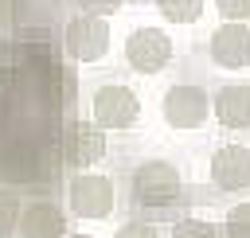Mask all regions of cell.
Segmentation results:
<instances>
[{
  "instance_id": "cell-1",
  "label": "cell",
  "mask_w": 250,
  "mask_h": 238,
  "mask_svg": "<svg viewBox=\"0 0 250 238\" xmlns=\"http://www.w3.org/2000/svg\"><path fill=\"white\" fill-rule=\"evenodd\" d=\"M51 176H55V156L47 137H31V133L0 137V183L20 187V183H43Z\"/></svg>"
},
{
  "instance_id": "cell-6",
  "label": "cell",
  "mask_w": 250,
  "mask_h": 238,
  "mask_svg": "<svg viewBox=\"0 0 250 238\" xmlns=\"http://www.w3.org/2000/svg\"><path fill=\"white\" fill-rule=\"evenodd\" d=\"M160 109H164V121H168L172 129H199V125L211 117V98H207V90L195 86V82H176V86L164 90Z\"/></svg>"
},
{
  "instance_id": "cell-3",
  "label": "cell",
  "mask_w": 250,
  "mask_h": 238,
  "mask_svg": "<svg viewBox=\"0 0 250 238\" xmlns=\"http://www.w3.org/2000/svg\"><path fill=\"white\" fill-rule=\"evenodd\" d=\"M62 51L74 62H98L109 51V20L105 16H74L62 27Z\"/></svg>"
},
{
  "instance_id": "cell-9",
  "label": "cell",
  "mask_w": 250,
  "mask_h": 238,
  "mask_svg": "<svg viewBox=\"0 0 250 238\" xmlns=\"http://www.w3.org/2000/svg\"><path fill=\"white\" fill-rule=\"evenodd\" d=\"M16 234L20 238H66V211L51 199H31L20 207L16 218Z\"/></svg>"
},
{
  "instance_id": "cell-19",
  "label": "cell",
  "mask_w": 250,
  "mask_h": 238,
  "mask_svg": "<svg viewBox=\"0 0 250 238\" xmlns=\"http://www.w3.org/2000/svg\"><path fill=\"white\" fill-rule=\"evenodd\" d=\"M113 238H160V234H156V226H152V222L133 218V222H121V226L113 230Z\"/></svg>"
},
{
  "instance_id": "cell-16",
  "label": "cell",
  "mask_w": 250,
  "mask_h": 238,
  "mask_svg": "<svg viewBox=\"0 0 250 238\" xmlns=\"http://www.w3.org/2000/svg\"><path fill=\"white\" fill-rule=\"evenodd\" d=\"M20 195L12 191V187H0V238L4 234H12L16 230V218H20Z\"/></svg>"
},
{
  "instance_id": "cell-10",
  "label": "cell",
  "mask_w": 250,
  "mask_h": 238,
  "mask_svg": "<svg viewBox=\"0 0 250 238\" xmlns=\"http://www.w3.org/2000/svg\"><path fill=\"white\" fill-rule=\"evenodd\" d=\"M211 183L219 191H246L250 187V148L223 144L211 152Z\"/></svg>"
},
{
  "instance_id": "cell-20",
  "label": "cell",
  "mask_w": 250,
  "mask_h": 238,
  "mask_svg": "<svg viewBox=\"0 0 250 238\" xmlns=\"http://www.w3.org/2000/svg\"><path fill=\"white\" fill-rule=\"evenodd\" d=\"M78 8H82L86 16H109V12L121 8V0H78Z\"/></svg>"
},
{
  "instance_id": "cell-11",
  "label": "cell",
  "mask_w": 250,
  "mask_h": 238,
  "mask_svg": "<svg viewBox=\"0 0 250 238\" xmlns=\"http://www.w3.org/2000/svg\"><path fill=\"white\" fill-rule=\"evenodd\" d=\"M207 51H211L215 66H227V70L246 66L250 62V23H223V27H215Z\"/></svg>"
},
{
  "instance_id": "cell-5",
  "label": "cell",
  "mask_w": 250,
  "mask_h": 238,
  "mask_svg": "<svg viewBox=\"0 0 250 238\" xmlns=\"http://www.w3.org/2000/svg\"><path fill=\"white\" fill-rule=\"evenodd\" d=\"M90 113H94V125L105 133V129H129L141 113V101L129 86L121 82H102L90 98Z\"/></svg>"
},
{
  "instance_id": "cell-8",
  "label": "cell",
  "mask_w": 250,
  "mask_h": 238,
  "mask_svg": "<svg viewBox=\"0 0 250 238\" xmlns=\"http://www.w3.org/2000/svg\"><path fill=\"white\" fill-rule=\"evenodd\" d=\"M172 59V39L160 27H137L125 39V62L141 74H156L160 66H168Z\"/></svg>"
},
{
  "instance_id": "cell-22",
  "label": "cell",
  "mask_w": 250,
  "mask_h": 238,
  "mask_svg": "<svg viewBox=\"0 0 250 238\" xmlns=\"http://www.w3.org/2000/svg\"><path fill=\"white\" fill-rule=\"evenodd\" d=\"M66 238H90V234H66Z\"/></svg>"
},
{
  "instance_id": "cell-21",
  "label": "cell",
  "mask_w": 250,
  "mask_h": 238,
  "mask_svg": "<svg viewBox=\"0 0 250 238\" xmlns=\"http://www.w3.org/2000/svg\"><path fill=\"white\" fill-rule=\"evenodd\" d=\"M8 70H12V47L8 39H0V86L8 82Z\"/></svg>"
},
{
  "instance_id": "cell-2",
  "label": "cell",
  "mask_w": 250,
  "mask_h": 238,
  "mask_svg": "<svg viewBox=\"0 0 250 238\" xmlns=\"http://www.w3.org/2000/svg\"><path fill=\"white\" fill-rule=\"evenodd\" d=\"M180 172L168 160H141L129 179V199L145 211H164L180 199Z\"/></svg>"
},
{
  "instance_id": "cell-15",
  "label": "cell",
  "mask_w": 250,
  "mask_h": 238,
  "mask_svg": "<svg viewBox=\"0 0 250 238\" xmlns=\"http://www.w3.org/2000/svg\"><path fill=\"white\" fill-rule=\"evenodd\" d=\"M223 234L227 238H250V203H234L223 218Z\"/></svg>"
},
{
  "instance_id": "cell-13",
  "label": "cell",
  "mask_w": 250,
  "mask_h": 238,
  "mask_svg": "<svg viewBox=\"0 0 250 238\" xmlns=\"http://www.w3.org/2000/svg\"><path fill=\"white\" fill-rule=\"evenodd\" d=\"M156 8L172 23H195L203 16V0H156Z\"/></svg>"
},
{
  "instance_id": "cell-17",
  "label": "cell",
  "mask_w": 250,
  "mask_h": 238,
  "mask_svg": "<svg viewBox=\"0 0 250 238\" xmlns=\"http://www.w3.org/2000/svg\"><path fill=\"white\" fill-rule=\"evenodd\" d=\"M172 238H219L215 222H203V218H180L172 226Z\"/></svg>"
},
{
  "instance_id": "cell-7",
  "label": "cell",
  "mask_w": 250,
  "mask_h": 238,
  "mask_svg": "<svg viewBox=\"0 0 250 238\" xmlns=\"http://www.w3.org/2000/svg\"><path fill=\"white\" fill-rule=\"evenodd\" d=\"M66 203L78 218H105L113 211V179L98 172H78L66 183Z\"/></svg>"
},
{
  "instance_id": "cell-4",
  "label": "cell",
  "mask_w": 250,
  "mask_h": 238,
  "mask_svg": "<svg viewBox=\"0 0 250 238\" xmlns=\"http://www.w3.org/2000/svg\"><path fill=\"white\" fill-rule=\"evenodd\" d=\"M55 152L66 168H90L105 156V133L90 121H66L59 129V140H55Z\"/></svg>"
},
{
  "instance_id": "cell-14",
  "label": "cell",
  "mask_w": 250,
  "mask_h": 238,
  "mask_svg": "<svg viewBox=\"0 0 250 238\" xmlns=\"http://www.w3.org/2000/svg\"><path fill=\"white\" fill-rule=\"evenodd\" d=\"M31 23V0H0V31H20Z\"/></svg>"
},
{
  "instance_id": "cell-12",
  "label": "cell",
  "mask_w": 250,
  "mask_h": 238,
  "mask_svg": "<svg viewBox=\"0 0 250 238\" xmlns=\"http://www.w3.org/2000/svg\"><path fill=\"white\" fill-rule=\"evenodd\" d=\"M215 121L223 129H250V82H227L215 90Z\"/></svg>"
},
{
  "instance_id": "cell-18",
  "label": "cell",
  "mask_w": 250,
  "mask_h": 238,
  "mask_svg": "<svg viewBox=\"0 0 250 238\" xmlns=\"http://www.w3.org/2000/svg\"><path fill=\"white\" fill-rule=\"evenodd\" d=\"M215 8L227 23H246L250 20V0H215Z\"/></svg>"
}]
</instances>
